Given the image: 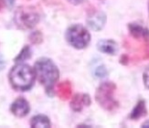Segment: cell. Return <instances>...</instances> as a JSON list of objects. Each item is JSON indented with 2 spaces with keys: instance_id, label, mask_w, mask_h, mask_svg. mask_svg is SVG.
Wrapping results in <instances>:
<instances>
[{
  "instance_id": "cell-16",
  "label": "cell",
  "mask_w": 149,
  "mask_h": 128,
  "mask_svg": "<svg viewBox=\"0 0 149 128\" xmlns=\"http://www.w3.org/2000/svg\"><path fill=\"white\" fill-rule=\"evenodd\" d=\"M143 81L146 88L149 89V67L146 69V70L143 73Z\"/></svg>"
},
{
  "instance_id": "cell-13",
  "label": "cell",
  "mask_w": 149,
  "mask_h": 128,
  "mask_svg": "<svg viewBox=\"0 0 149 128\" xmlns=\"http://www.w3.org/2000/svg\"><path fill=\"white\" fill-rule=\"evenodd\" d=\"M30 125L32 127H49V120L45 115H36L31 119Z\"/></svg>"
},
{
  "instance_id": "cell-19",
  "label": "cell",
  "mask_w": 149,
  "mask_h": 128,
  "mask_svg": "<svg viewBox=\"0 0 149 128\" xmlns=\"http://www.w3.org/2000/svg\"><path fill=\"white\" fill-rule=\"evenodd\" d=\"M143 128H149V120H147V121H146L145 123H143L142 124V125H141Z\"/></svg>"
},
{
  "instance_id": "cell-7",
  "label": "cell",
  "mask_w": 149,
  "mask_h": 128,
  "mask_svg": "<svg viewBox=\"0 0 149 128\" xmlns=\"http://www.w3.org/2000/svg\"><path fill=\"white\" fill-rule=\"evenodd\" d=\"M10 110L16 116L24 117L29 113L30 107L27 100H25L24 98H18L12 104Z\"/></svg>"
},
{
  "instance_id": "cell-2",
  "label": "cell",
  "mask_w": 149,
  "mask_h": 128,
  "mask_svg": "<svg viewBox=\"0 0 149 128\" xmlns=\"http://www.w3.org/2000/svg\"><path fill=\"white\" fill-rule=\"evenodd\" d=\"M35 70L27 64H17L9 73L12 86L19 91H27L32 87L35 81Z\"/></svg>"
},
{
  "instance_id": "cell-1",
  "label": "cell",
  "mask_w": 149,
  "mask_h": 128,
  "mask_svg": "<svg viewBox=\"0 0 149 128\" xmlns=\"http://www.w3.org/2000/svg\"><path fill=\"white\" fill-rule=\"evenodd\" d=\"M34 70L40 82L45 86L47 91H51L60 74L55 63L49 59L42 58L36 62Z\"/></svg>"
},
{
  "instance_id": "cell-6",
  "label": "cell",
  "mask_w": 149,
  "mask_h": 128,
  "mask_svg": "<svg viewBox=\"0 0 149 128\" xmlns=\"http://www.w3.org/2000/svg\"><path fill=\"white\" fill-rule=\"evenodd\" d=\"M106 23V15L102 11L94 12L87 18V24L93 30L99 31L102 29Z\"/></svg>"
},
{
  "instance_id": "cell-21",
  "label": "cell",
  "mask_w": 149,
  "mask_h": 128,
  "mask_svg": "<svg viewBox=\"0 0 149 128\" xmlns=\"http://www.w3.org/2000/svg\"><path fill=\"white\" fill-rule=\"evenodd\" d=\"M14 1H15V0H6V2H8V4H10V5H13Z\"/></svg>"
},
{
  "instance_id": "cell-15",
  "label": "cell",
  "mask_w": 149,
  "mask_h": 128,
  "mask_svg": "<svg viewBox=\"0 0 149 128\" xmlns=\"http://www.w3.org/2000/svg\"><path fill=\"white\" fill-rule=\"evenodd\" d=\"M107 74H108V72H107L106 68L103 65L97 67L95 70V75L98 77V78H103V77H105Z\"/></svg>"
},
{
  "instance_id": "cell-8",
  "label": "cell",
  "mask_w": 149,
  "mask_h": 128,
  "mask_svg": "<svg viewBox=\"0 0 149 128\" xmlns=\"http://www.w3.org/2000/svg\"><path fill=\"white\" fill-rule=\"evenodd\" d=\"M91 104V97L88 94H76L70 102V107L75 112H80L84 106Z\"/></svg>"
},
{
  "instance_id": "cell-22",
  "label": "cell",
  "mask_w": 149,
  "mask_h": 128,
  "mask_svg": "<svg viewBox=\"0 0 149 128\" xmlns=\"http://www.w3.org/2000/svg\"><path fill=\"white\" fill-rule=\"evenodd\" d=\"M148 10H149V6H148Z\"/></svg>"
},
{
  "instance_id": "cell-11",
  "label": "cell",
  "mask_w": 149,
  "mask_h": 128,
  "mask_svg": "<svg viewBox=\"0 0 149 128\" xmlns=\"http://www.w3.org/2000/svg\"><path fill=\"white\" fill-rule=\"evenodd\" d=\"M56 93L61 99L67 100L70 98V94H72V85H70L69 81L61 82L57 85Z\"/></svg>"
},
{
  "instance_id": "cell-9",
  "label": "cell",
  "mask_w": 149,
  "mask_h": 128,
  "mask_svg": "<svg viewBox=\"0 0 149 128\" xmlns=\"http://www.w3.org/2000/svg\"><path fill=\"white\" fill-rule=\"evenodd\" d=\"M97 49L101 52L114 55L118 51V45L113 40H101L97 43Z\"/></svg>"
},
{
  "instance_id": "cell-4",
  "label": "cell",
  "mask_w": 149,
  "mask_h": 128,
  "mask_svg": "<svg viewBox=\"0 0 149 128\" xmlns=\"http://www.w3.org/2000/svg\"><path fill=\"white\" fill-rule=\"evenodd\" d=\"M66 38L73 48L81 49L88 46L91 40V35L82 25H72L66 32Z\"/></svg>"
},
{
  "instance_id": "cell-5",
  "label": "cell",
  "mask_w": 149,
  "mask_h": 128,
  "mask_svg": "<svg viewBox=\"0 0 149 128\" xmlns=\"http://www.w3.org/2000/svg\"><path fill=\"white\" fill-rule=\"evenodd\" d=\"M40 21V15L32 6H21L15 13V22L21 29H32Z\"/></svg>"
},
{
  "instance_id": "cell-18",
  "label": "cell",
  "mask_w": 149,
  "mask_h": 128,
  "mask_svg": "<svg viewBox=\"0 0 149 128\" xmlns=\"http://www.w3.org/2000/svg\"><path fill=\"white\" fill-rule=\"evenodd\" d=\"M5 66H6V62L3 59V57L0 55V70H2Z\"/></svg>"
},
{
  "instance_id": "cell-14",
  "label": "cell",
  "mask_w": 149,
  "mask_h": 128,
  "mask_svg": "<svg viewBox=\"0 0 149 128\" xmlns=\"http://www.w3.org/2000/svg\"><path fill=\"white\" fill-rule=\"evenodd\" d=\"M31 55V50L29 49V47L28 46H26L22 50H21V52L18 54V56L16 58V61L17 62H21V61H24L26 60H28L29 58L30 57Z\"/></svg>"
},
{
  "instance_id": "cell-20",
  "label": "cell",
  "mask_w": 149,
  "mask_h": 128,
  "mask_svg": "<svg viewBox=\"0 0 149 128\" xmlns=\"http://www.w3.org/2000/svg\"><path fill=\"white\" fill-rule=\"evenodd\" d=\"M68 1H70V3H72V4H80L81 3L83 0H68Z\"/></svg>"
},
{
  "instance_id": "cell-10",
  "label": "cell",
  "mask_w": 149,
  "mask_h": 128,
  "mask_svg": "<svg viewBox=\"0 0 149 128\" xmlns=\"http://www.w3.org/2000/svg\"><path fill=\"white\" fill-rule=\"evenodd\" d=\"M128 29L134 38H144L146 40H149V30L147 29L138 24L130 23L128 25Z\"/></svg>"
},
{
  "instance_id": "cell-17",
  "label": "cell",
  "mask_w": 149,
  "mask_h": 128,
  "mask_svg": "<svg viewBox=\"0 0 149 128\" xmlns=\"http://www.w3.org/2000/svg\"><path fill=\"white\" fill-rule=\"evenodd\" d=\"M129 62V57L126 54L122 55L120 58V63L123 64V65H127Z\"/></svg>"
},
{
  "instance_id": "cell-12",
  "label": "cell",
  "mask_w": 149,
  "mask_h": 128,
  "mask_svg": "<svg viewBox=\"0 0 149 128\" xmlns=\"http://www.w3.org/2000/svg\"><path fill=\"white\" fill-rule=\"evenodd\" d=\"M147 113V110L146 107V102L144 100H140L130 114V118L132 120H137L143 116H146Z\"/></svg>"
},
{
  "instance_id": "cell-3",
  "label": "cell",
  "mask_w": 149,
  "mask_h": 128,
  "mask_svg": "<svg viewBox=\"0 0 149 128\" xmlns=\"http://www.w3.org/2000/svg\"><path fill=\"white\" fill-rule=\"evenodd\" d=\"M116 85L113 81H104L97 88L95 93V100L99 105L104 110L113 112L118 108L119 104L113 97Z\"/></svg>"
}]
</instances>
